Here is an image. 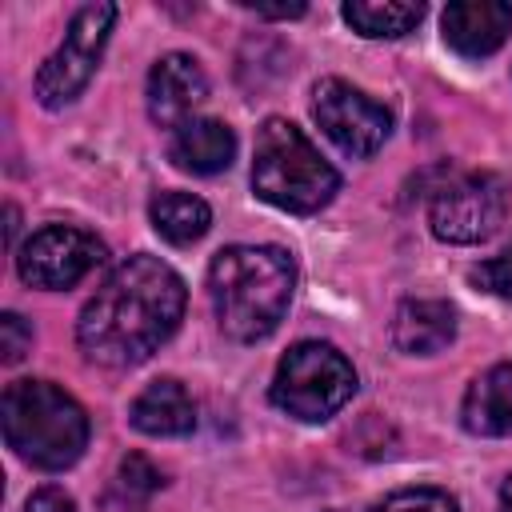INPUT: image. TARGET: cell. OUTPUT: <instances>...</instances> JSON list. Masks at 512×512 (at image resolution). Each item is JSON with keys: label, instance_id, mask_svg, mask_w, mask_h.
I'll list each match as a JSON object with an SVG mask.
<instances>
[{"label": "cell", "instance_id": "cell-1", "mask_svg": "<svg viewBox=\"0 0 512 512\" xmlns=\"http://www.w3.org/2000/svg\"><path fill=\"white\" fill-rule=\"evenodd\" d=\"M188 292L172 264L136 252L88 296L76 320L80 352L100 368H136L180 328Z\"/></svg>", "mask_w": 512, "mask_h": 512}, {"label": "cell", "instance_id": "cell-2", "mask_svg": "<svg viewBox=\"0 0 512 512\" xmlns=\"http://www.w3.org/2000/svg\"><path fill=\"white\" fill-rule=\"evenodd\" d=\"M296 264L276 244H228L208 264V296L216 324L236 344L272 336L292 304Z\"/></svg>", "mask_w": 512, "mask_h": 512}, {"label": "cell", "instance_id": "cell-3", "mask_svg": "<svg viewBox=\"0 0 512 512\" xmlns=\"http://www.w3.org/2000/svg\"><path fill=\"white\" fill-rule=\"evenodd\" d=\"M4 444L40 472L72 468L88 448V412L52 380H12L0 396Z\"/></svg>", "mask_w": 512, "mask_h": 512}, {"label": "cell", "instance_id": "cell-4", "mask_svg": "<svg viewBox=\"0 0 512 512\" xmlns=\"http://www.w3.org/2000/svg\"><path fill=\"white\" fill-rule=\"evenodd\" d=\"M252 192L292 216H312L340 192V172L320 156V148L284 116H268L256 132L252 152Z\"/></svg>", "mask_w": 512, "mask_h": 512}, {"label": "cell", "instance_id": "cell-5", "mask_svg": "<svg viewBox=\"0 0 512 512\" xmlns=\"http://www.w3.org/2000/svg\"><path fill=\"white\" fill-rule=\"evenodd\" d=\"M356 392V368L352 360L324 344V340H300L292 344L272 376V404L304 424H320L328 416H336Z\"/></svg>", "mask_w": 512, "mask_h": 512}, {"label": "cell", "instance_id": "cell-6", "mask_svg": "<svg viewBox=\"0 0 512 512\" xmlns=\"http://www.w3.org/2000/svg\"><path fill=\"white\" fill-rule=\"evenodd\" d=\"M112 24H116V4H84V8H76V16L68 20L64 40L36 68V80H32V96L44 108L56 112V108L72 104L88 88L100 56H104V44L112 36Z\"/></svg>", "mask_w": 512, "mask_h": 512}, {"label": "cell", "instance_id": "cell-7", "mask_svg": "<svg viewBox=\"0 0 512 512\" xmlns=\"http://www.w3.org/2000/svg\"><path fill=\"white\" fill-rule=\"evenodd\" d=\"M508 216V188L496 172H456L428 196V228L444 244H484Z\"/></svg>", "mask_w": 512, "mask_h": 512}, {"label": "cell", "instance_id": "cell-8", "mask_svg": "<svg viewBox=\"0 0 512 512\" xmlns=\"http://www.w3.org/2000/svg\"><path fill=\"white\" fill-rule=\"evenodd\" d=\"M312 120L344 156L356 160L380 152L392 132V112L340 76H324L312 84Z\"/></svg>", "mask_w": 512, "mask_h": 512}, {"label": "cell", "instance_id": "cell-9", "mask_svg": "<svg viewBox=\"0 0 512 512\" xmlns=\"http://www.w3.org/2000/svg\"><path fill=\"white\" fill-rule=\"evenodd\" d=\"M104 240L92 236L88 228L76 224H44L36 228L20 252H16V272L24 284L44 288V292H64L80 284L92 268L104 264Z\"/></svg>", "mask_w": 512, "mask_h": 512}, {"label": "cell", "instance_id": "cell-10", "mask_svg": "<svg viewBox=\"0 0 512 512\" xmlns=\"http://www.w3.org/2000/svg\"><path fill=\"white\" fill-rule=\"evenodd\" d=\"M148 116L160 128H180L184 120L196 116V108L208 100V76L196 56L188 52H168L152 64L148 72Z\"/></svg>", "mask_w": 512, "mask_h": 512}, {"label": "cell", "instance_id": "cell-11", "mask_svg": "<svg viewBox=\"0 0 512 512\" xmlns=\"http://www.w3.org/2000/svg\"><path fill=\"white\" fill-rule=\"evenodd\" d=\"M444 44L464 60H484L512 36V4L504 0H452L440 16Z\"/></svg>", "mask_w": 512, "mask_h": 512}, {"label": "cell", "instance_id": "cell-12", "mask_svg": "<svg viewBox=\"0 0 512 512\" xmlns=\"http://www.w3.org/2000/svg\"><path fill=\"white\" fill-rule=\"evenodd\" d=\"M236 156V132L216 116H192L168 136V160L192 176H216Z\"/></svg>", "mask_w": 512, "mask_h": 512}, {"label": "cell", "instance_id": "cell-13", "mask_svg": "<svg viewBox=\"0 0 512 512\" xmlns=\"http://www.w3.org/2000/svg\"><path fill=\"white\" fill-rule=\"evenodd\" d=\"M128 424L144 436H188L196 428V400L180 380L160 376L132 400Z\"/></svg>", "mask_w": 512, "mask_h": 512}, {"label": "cell", "instance_id": "cell-14", "mask_svg": "<svg viewBox=\"0 0 512 512\" xmlns=\"http://www.w3.org/2000/svg\"><path fill=\"white\" fill-rule=\"evenodd\" d=\"M456 340V308L448 300H404L392 316V344L404 356H432Z\"/></svg>", "mask_w": 512, "mask_h": 512}, {"label": "cell", "instance_id": "cell-15", "mask_svg": "<svg viewBox=\"0 0 512 512\" xmlns=\"http://www.w3.org/2000/svg\"><path fill=\"white\" fill-rule=\"evenodd\" d=\"M460 424L472 436H512V364H492L468 384Z\"/></svg>", "mask_w": 512, "mask_h": 512}, {"label": "cell", "instance_id": "cell-16", "mask_svg": "<svg viewBox=\"0 0 512 512\" xmlns=\"http://www.w3.org/2000/svg\"><path fill=\"white\" fill-rule=\"evenodd\" d=\"M148 220L160 240L184 248V244H196L212 228V208L192 192H160L148 204Z\"/></svg>", "mask_w": 512, "mask_h": 512}, {"label": "cell", "instance_id": "cell-17", "mask_svg": "<svg viewBox=\"0 0 512 512\" xmlns=\"http://www.w3.org/2000/svg\"><path fill=\"white\" fill-rule=\"evenodd\" d=\"M344 24H352V32L368 36V40H392L412 32L424 20V4L416 0H348L340 8Z\"/></svg>", "mask_w": 512, "mask_h": 512}, {"label": "cell", "instance_id": "cell-18", "mask_svg": "<svg viewBox=\"0 0 512 512\" xmlns=\"http://www.w3.org/2000/svg\"><path fill=\"white\" fill-rule=\"evenodd\" d=\"M368 512H460L456 496L448 488L416 484V488H396L384 500H376Z\"/></svg>", "mask_w": 512, "mask_h": 512}, {"label": "cell", "instance_id": "cell-19", "mask_svg": "<svg viewBox=\"0 0 512 512\" xmlns=\"http://www.w3.org/2000/svg\"><path fill=\"white\" fill-rule=\"evenodd\" d=\"M164 484V476H160V468L152 464V460H144V456H124V464H120V472H116V492L124 496V500H144V496H152L156 488Z\"/></svg>", "mask_w": 512, "mask_h": 512}, {"label": "cell", "instance_id": "cell-20", "mask_svg": "<svg viewBox=\"0 0 512 512\" xmlns=\"http://www.w3.org/2000/svg\"><path fill=\"white\" fill-rule=\"evenodd\" d=\"M472 284H476L480 292H488V296L512 300V244H508L500 256L476 264V268H472Z\"/></svg>", "mask_w": 512, "mask_h": 512}, {"label": "cell", "instance_id": "cell-21", "mask_svg": "<svg viewBox=\"0 0 512 512\" xmlns=\"http://www.w3.org/2000/svg\"><path fill=\"white\" fill-rule=\"evenodd\" d=\"M32 348V328L20 312H4L0 316V360L4 364H16L24 352Z\"/></svg>", "mask_w": 512, "mask_h": 512}, {"label": "cell", "instance_id": "cell-22", "mask_svg": "<svg viewBox=\"0 0 512 512\" xmlns=\"http://www.w3.org/2000/svg\"><path fill=\"white\" fill-rule=\"evenodd\" d=\"M24 512H76V500H72L64 488H56V484H44V488H36V492L28 496Z\"/></svg>", "mask_w": 512, "mask_h": 512}, {"label": "cell", "instance_id": "cell-23", "mask_svg": "<svg viewBox=\"0 0 512 512\" xmlns=\"http://www.w3.org/2000/svg\"><path fill=\"white\" fill-rule=\"evenodd\" d=\"M244 8H252L256 16H264V20H292V16H304L308 12V4H256V0H240Z\"/></svg>", "mask_w": 512, "mask_h": 512}, {"label": "cell", "instance_id": "cell-24", "mask_svg": "<svg viewBox=\"0 0 512 512\" xmlns=\"http://www.w3.org/2000/svg\"><path fill=\"white\" fill-rule=\"evenodd\" d=\"M500 512H512V476L500 484Z\"/></svg>", "mask_w": 512, "mask_h": 512}]
</instances>
